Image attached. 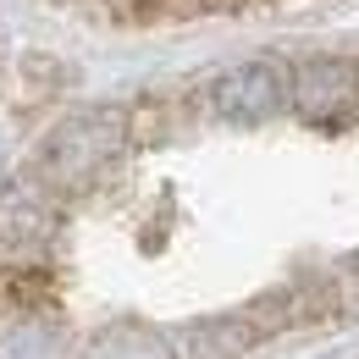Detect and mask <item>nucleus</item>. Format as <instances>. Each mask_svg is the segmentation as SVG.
I'll use <instances>...</instances> for the list:
<instances>
[{
  "label": "nucleus",
  "mask_w": 359,
  "mask_h": 359,
  "mask_svg": "<svg viewBox=\"0 0 359 359\" xmlns=\"http://www.w3.org/2000/svg\"><path fill=\"white\" fill-rule=\"evenodd\" d=\"M133 144V116L122 105H89L72 111L67 122H55L34 155V177L45 182L50 194H83L105 177L122 149Z\"/></svg>",
  "instance_id": "1"
},
{
  "label": "nucleus",
  "mask_w": 359,
  "mask_h": 359,
  "mask_svg": "<svg viewBox=\"0 0 359 359\" xmlns=\"http://www.w3.org/2000/svg\"><path fill=\"white\" fill-rule=\"evenodd\" d=\"M61 232V205L45 182L34 177H6L0 182V249L11 255H45Z\"/></svg>",
  "instance_id": "4"
},
{
  "label": "nucleus",
  "mask_w": 359,
  "mask_h": 359,
  "mask_svg": "<svg viewBox=\"0 0 359 359\" xmlns=\"http://www.w3.org/2000/svg\"><path fill=\"white\" fill-rule=\"evenodd\" d=\"M0 359H67V337L39 310L0 315Z\"/></svg>",
  "instance_id": "6"
},
{
  "label": "nucleus",
  "mask_w": 359,
  "mask_h": 359,
  "mask_svg": "<svg viewBox=\"0 0 359 359\" xmlns=\"http://www.w3.org/2000/svg\"><path fill=\"white\" fill-rule=\"evenodd\" d=\"M287 105L310 122H343L359 111V61L348 55H310L287 67Z\"/></svg>",
  "instance_id": "2"
},
{
  "label": "nucleus",
  "mask_w": 359,
  "mask_h": 359,
  "mask_svg": "<svg viewBox=\"0 0 359 359\" xmlns=\"http://www.w3.org/2000/svg\"><path fill=\"white\" fill-rule=\"evenodd\" d=\"M238 0H122V22L133 28H177V22H199V17H222Z\"/></svg>",
  "instance_id": "8"
},
{
  "label": "nucleus",
  "mask_w": 359,
  "mask_h": 359,
  "mask_svg": "<svg viewBox=\"0 0 359 359\" xmlns=\"http://www.w3.org/2000/svg\"><path fill=\"white\" fill-rule=\"evenodd\" d=\"M89 359H177V343L144 320H116L89 343Z\"/></svg>",
  "instance_id": "7"
},
{
  "label": "nucleus",
  "mask_w": 359,
  "mask_h": 359,
  "mask_svg": "<svg viewBox=\"0 0 359 359\" xmlns=\"http://www.w3.org/2000/svg\"><path fill=\"white\" fill-rule=\"evenodd\" d=\"M332 299H359V255H348V260H337L332 266Z\"/></svg>",
  "instance_id": "9"
},
{
  "label": "nucleus",
  "mask_w": 359,
  "mask_h": 359,
  "mask_svg": "<svg viewBox=\"0 0 359 359\" xmlns=\"http://www.w3.org/2000/svg\"><path fill=\"white\" fill-rule=\"evenodd\" d=\"M172 343H177V359H243L260 343V326L249 310L205 315V320H188Z\"/></svg>",
  "instance_id": "5"
},
{
  "label": "nucleus",
  "mask_w": 359,
  "mask_h": 359,
  "mask_svg": "<svg viewBox=\"0 0 359 359\" xmlns=\"http://www.w3.org/2000/svg\"><path fill=\"white\" fill-rule=\"evenodd\" d=\"M282 105H287V67H276V61H238L216 72V83H210V111L238 128L271 122Z\"/></svg>",
  "instance_id": "3"
}]
</instances>
